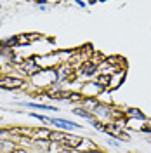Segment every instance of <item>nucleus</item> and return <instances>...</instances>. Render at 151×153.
I'll return each instance as SVG.
<instances>
[{"label":"nucleus","instance_id":"1","mask_svg":"<svg viewBox=\"0 0 151 153\" xmlns=\"http://www.w3.org/2000/svg\"><path fill=\"white\" fill-rule=\"evenodd\" d=\"M31 80V85L35 87H40L42 91L47 92L50 87H54L59 84V76H57V70L54 68H47V70H40L35 76L30 78ZM61 85V84H59Z\"/></svg>","mask_w":151,"mask_h":153},{"label":"nucleus","instance_id":"2","mask_svg":"<svg viewBox=\"0 0 151 153\" xmlns=\"http://www.w3.org/2000/svg\"><path fill=\"white\" fill-rule=\"evenodd\" d=\"M78 92L84 96V97H97L99 99V96H103L106 92V89L103 85H99L95 80H87V82H84L80 85Z\"/></svg>","mask_w":151,"mask_h":153},{"label":"nucleus","instance_id":"3","mask_svg":"<svg viewBox=\"0 0 151 153\" xmlns=\"http://www.w3.org/2000/svg\"><path fill=\"white\" fill-rule=\"evenodd\" d=\"M50 125L57 131H63V132H71V131H82L84 129L82 124H76L73 120L61 118V117H50Z\"/></svg>","mask_w":151,"mask_h":153},{"label":"nucleus","instance_id":"4","mask_svg":"<svg viewBox=\"0 0 151 153\" xmlns=\"http://www.w3.org/2000/svg\"><path fill=\"white\" fill-rule=\"evenodd\" d=\"M0 89L5 91H19V89H28V82L24 78H18V76H2L0 78Z\"/></svg>","mask_w":151,"mask_h":153},{"label":"nucleus","instance_id":"5","mask_svg":"<svg viewBox=\"0 0 151 153\" xmlns=\"http://www.w3.org/2000/svg\"><path fill=\"white\" fill-rule=\"evenodd\" d=\"M19 71L23 73V75H26L28 78H31V76H35L42 70V68L38 66V63L35 61V56H30V57H24V61L19 65Z\"/></svg>","mask_w":151,"mask_h":153},{"label":"nucleus","instance_id":"6","mask_svg":"<svg viewBox=\"0 0 151 153\" xmlns=\"http://www.w3.org/2000/svg\"><path fill=\"white\" fill-rule=\"evenodd\" d=\"M99 75V70H97V63L94 61H84L80 66L76 68V76H97Z\"/></svg>","mask_w":151,"mask_h":153},{"label":"nucleus","instance_id":"7","mask_svg":"<svg viewBox=\"0 0 151 153\" xmlns=\"http://www.w3.org/2000/svg\"><path fill=\"white\" fill-rule=\"evenodd\" d=\"M123 117L127 118V120H134V122H148V117L146 113H142L139 108H127V110H123Z\"/></svg>","mask_w":151,"mask_h":153},{"label":"nucleus","instance_id":"8","mask_svg":"<svg viewBox=\"0 0 151 153\" xmlns=\"http://www.w3.org/2000/svg\"><path fill=\"white\" fill-rule=\"evenodd\" d=\"M19 106H26V108H33V110H47V111H59L56 105H45V103H35V101H21L18 103Z\"/></svg>","mask_w":151,"mask_h":153},{"label":"nucleus","instance_id":"9","mask_svg":"<svg viewBox=\"0 0 151 153\" xmlns=\"http://www.w3.org/2000/svg\"><path fill=\"white\" fill-rule=\"evenodd\" d=\"M125 75H127L125 70H123V71H118V73H115V75H111V84H110V89H108V91H115V89H118V87L122 85V82L125 80Z\"/></svg>","mask_w":151,"mask_h":153},{"label":"nucleus","instance_id":"10","mask_svg":"<svg viewBox=\"0 0 151 153\" xmlns=\"http://www.w3.org/2000/svg\"><path fill=\"white\" fill-rule=\"evenodd\" d=\"M71 113L76 115V117H80V118H85V120H89V122H92V120H95L94 113H90V111H87V110H84L82 106H75L73 110H71Z\"/></svg>","mask_w":151,"mask_h":153},{"label":"nucleus","instance_id":"11","mask_svg":"<svg viewBox=\"0 0 151 153\" xmlns=\"http://www.w3.org/2000/svg\"><path fill=\"white\" fill-rule=\"evenodd\" d=\"M80 153H87V152H92V150H97L95 148V144L92 143V139H89V137H84L82 139V143H80V146L76 148Z\"/></svg>","mask_w":151,"mask_h":153},{"label":"nucleus","instance_id":"12","mask_svg":"<svg viewBox=\"0 0 151 153\" xmlns=\"http://www.w3.org/2000/svg\"><path fill=\"white\" fill-rule=\"evenodd\" d=\"M97 103H99V99L97 97H84V101H82V108L84 110H87V111H90L92 113V110H94L95 106H97Z\"/></svg>","mask_w":151,"mask_h":153},{"label":"nucleus","instance_id":"13","mask_svg":"<svg viewBox=\"0 0 151 153\" xmlns=\"http://www.w3.org/2000/svg\"><path fill=\"white\" fill-rule=\"evenodd\" d=\"M95 82L108 91V89H110V84H111V75H103V73H99V75L95 76Z\"/></svg>","mask_w":151,"mask_h":153},{"label":"nucleus","instance_id":"14","mask_svg":"<svg viewBox=\"0 0 151 153\" xmlns=\"http://www.w3.org/2000/svg\"><path fill=\"white\" fill-rule=\"evenodd\" d=\"M28 117H31V118H35V120H38V122H42L44 125H50V117H47V115H42V113H37V111H30Z\"/></svg>","mask_w":151,"mask_h":153},{"label":"nucleus","instance_id":"15","mask_svg":"<svg viewBox=\"0 0 151 153\" xmlns=\"http://www.w3.org/2000/svg\"><path fill=\"white\" fill-rule=\"evenodd\" d=\"M18 35H14V37H9L5 38V42H2V47L4 49H12V47H18Z\"/></svg>","mask_w":151,"mask_h":153},{"label":"nucleus","instance_id":"16","mask_svg":"<svg viewBox=\"0 0 151 153\" xmlns=\"http://www.w3.org/2000/svg\"><path fill=\"white\" fill-rule=\"evenodd\" d=\"M18 44L19 45H28V44H31L28 33H26V35H18Z\"/></svg>","mask_w":151,"mask_h":153},{"label":"nucleus","instance_id":"17","mask_svg":"<svg viewBox=\"0 0 151 153\" xmlns=\"http://www.w3.org/2000/svg\"><path fill=\"white\" fill-rule=\"evenodd\" d=\"M108 144L110 146H113V148H120V141H116V139H111V137H108Z\"/></svg>","mask_w":151,"mask_h":153},{"label":"nucleus","instance_id":"18","mask_svg":"<svg viewBox=\"0 0 151 153\" xmlns=\"http://www.w3.org/2000/svg\"><path fill=\"white\" fill-rule=\"evenodd\" d=\"M75 5H78V7H82V9H85L89 4L87 2H84V0H75Z\"/></svg>","mask_w":151,"mask_h":153},{"label":"nucleus","instance_id":"19","mask_svg":"<svg viewBox=\"0 0 151 153\" xmlns=\"http://www.w3.org/2000/svg\"><path fill=\"white\" fill-rule=\"evenodd\" d=\"M14 153H28L26 150H14Z\"/></svg>","mask_w":151,"mask_h":153},{"label":"nucleus","instance_id":"20","mask_svg":"<svg viewBox=\"0 0 151 153\" xmlns=\"http://www.w3.org/2000/svg\"><path fill=\"white\" fill-rule=\"evenodd\" d=\"M87 153H104V152H101V150H92V152H87Z\"/></svg>","mask_w":151,"mask_h":153},{"label":"nucleus","instance_id":"21","mask_svg":"<svg viewBox=\"0 0 151 153\" xmlns=\"http://www.w3.org/2000/svg\"><path fill=\"white\" fill-rule=\"evenodd\" d=\"M0 10H2V5H0Z\"/></svg>","mask_w":151,"mask_h":153}]
</instances>
